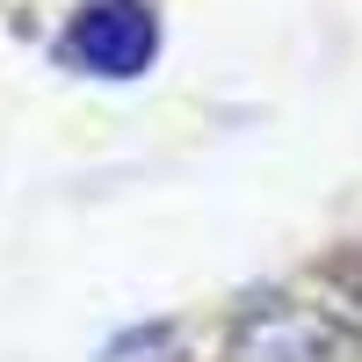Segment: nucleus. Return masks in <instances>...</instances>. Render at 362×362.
I'll list each match as a JSON object with an SVG mask.
<instances>
[{
    "mask_svg": "<svg viewBox=\"0 0 362 362\" xmlns=\"http://www.w3.org/2000/svg\"><path fill=\"white\" fill-rule=\"evenodd\" d=\"M355 283H362V276H355Z\"/></svg>",
    "mask_w": 362,
    "mask_h": 362,
    "instance_id": "7ed1b4c3",
    "label": "nucleus"
},
{
    "mask_svg": "<svg viewBox=\"0 0 362 362\" xmlns=\"http://www.w3.org/2000/svg\"><path fill=\"white\" fill-rule=\"evenodd\" d=\"M58 58L95 80H138L160 58V15L145 0H95V8H80L66 22Z\"/></svg>",
    "mask_w": 362,
    "mask_h": 362,
    "instance_id": "f03ea898",
    "label": "nucleus"
},
{
    "mask_svg": "<svg viewBox=\"0 0 362 362\" xmlns=\"http://www.w3.org/2000/svg\"><path fill=\"white\" fill-rule=\"evenodd\" d=\"M355 348V326L334 319L326 305H305V297H276L261 290L239 305L225 362H341Z\"/></svg>",
    "mask_w": 362,
    "mask_h": 362,
    "instance_id": "f257e3e1",
    "label": "nucleus"
}]
</instances>
